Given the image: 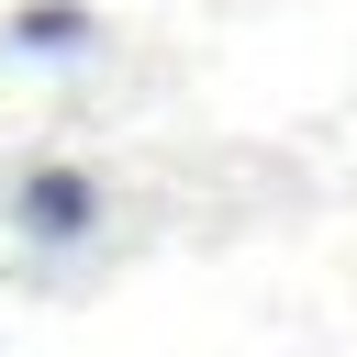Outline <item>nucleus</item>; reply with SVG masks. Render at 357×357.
Here are the masks:
<instances>
[{"label":"nucleus","instance_id":"obj_2","mask_svg":"<svg viewBox=\"0 0 357 357\" xmlns=\"http://www.w3.org/2000/svg\"><path fill=\"white\" fill-rule=\"evenodd\" d=\"M22 45H78V11H22Z\"/></svg>","mask_w":357,"mask_h":357},{"label":"nucleus","instance_id":"obj_1","mask_svg":"<svg viewBox=\"0 0 357 357\" xmlns=\"http://www.w3.org/2000/svg\"><path fill=\"white\" fill-rule=\"evenodd\" d=\"M22 223H33V234H78V223H89V190H78V178H33V190H22Z\"/></svg>","mask_w":357,"mask_h":357}]
</instances>
